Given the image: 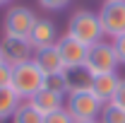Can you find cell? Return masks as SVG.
I'll list each match as a JSON object with an SVG mask.
<instances>
[{
	"mask_svg": "<svg viewBox=\"0 0 125 123\" xmlns=\"http://www.w3.org/2000/svg\"><path fill=\"white\" fill-rule=\"evenodd\" d=\"M10 87L15 89V94L22 101H29L36 92H41L46 87V75L41 73V68L31 58L29 63H22V65L12 68V85Z\"/></svg>",
	"mask_w": 125,
	"mask_h": 123,
	"instance_id": "obj_1",
	"label": "cell"
},
{
	"mask_svg": "<svg viewBox=\"0 0 125 123\" xmlns=\"http://www.w3.org/2000/svg\"><path fill=\"white\" fill-rule=\"evenodd\" d=\"M67 34L72 39H77L79 44L89 48L99 41H104V29H101V22H99V15L92 12V10H77L72 12L70 22H67Z\"/></svg>",
	"mask_w": 125,
	"mask_h": 123,
	"instance_id": "obj_2",
	"label": "cell"
},
{
	"mask_svg": "<svg viewBox=\"0 0 125 123\" xmlns=\"http://www.w3.org/2000/svg\"><path fill=\"white\" fill-rule=\"evenodd\" d=\"M65 109L72 116L75 123H87V121H99V113L104 104L92 94V89L87 92H72L65 97Z\"/></svg>",
	"mask_w": 125,
	"mask_h": 123,
	"instance_id": "obj_3",
	"label": "cell"
},
{
	"mask_svg": "<svg viewBox=\"0 0 125 123\" xmlns=\"http://www.w3.org/2000/svg\"><path fill=\"white\" fill-rule=\"evenodd\" d=\"M118 56H115V48L111 41H99L89 46L87 51V61L84 68L92 73V75H104V73H115L118 70Z\"/></svg>",
	"mask_w": 125,
	"mask_h": 123,
	"instance_id": "obj_4",
	"label": "cell"
},
{
	"mask_svg": "<svg viewBox=\"0 0 125 123\" xmlns=\"http://www.w3.org/2000/svg\"><path fill=\"white\" fill-rule=\"evenodd\" d=\"M39 17L34 15V10H29L27 5H15L5 12V19H2V29H5V36H19V39H29L31 29L36 24Z\"/></svg>",
	"mask_w": 125,
	"mask_h": 123,
	"instance_id": "obj_5",
	"label": "cell"
},
{
	"mask_svg": "<svg viewBox=\"0 0 125 123\" xmlns=\"http://www.w3.org/2000/svg\"><path fill=\"white\" fill-rule=\"evenodd\" d=\"M96 15L101 22L104 36H111V41L125 34V0H106Z\"/></svg>",
	"mask_w": 125,
	"mask_h": 123,
	"instance_id": "obj_6",
	"label": "cell"
},
{
	"mask_svg": "<svg viewBox=\"0 0 125 123\" xmlns=\"http://www.w3.org/2000/svg\"><path fill=\"white\" fill-rule=\"evenodd\" d=\"M0 51H2V61L10 68H17L34 58V46L29 44V39H19V36H5L0 41Z\"/></svg>",
	"mask_w": 125,
	"mask_h": 123,
	"instance_id": "obj_7",
	"label": "cell"
},
{
	"mask_svg": "<svg viewBox=\"0 0 125 123\" xmlns=\"http://www.w3.org/2000/svg\"><path fill=\"white\" fill-rule=\"evenodd\" d=\"M55 48H58V56H60L65 70H72V68L84 65V61H87V51H89L84 44H79L77 39H72L70 34L60 36L58 44H55Z\"/></svg>",
	"mask_w": 125,
	"mask_h": 123,
	"instance_id": "obj_8",
	"label": "cell"
},
{
	"mask_svg": "<svg viewBox=\"0 0 125 123\" xmlns=\"http://www.w3.org/2000/svg\"><path fill=\"white\" fill-rule=\"evenodd\" d=\"M58 27L51 22V19H36V24H34V29L29 34V44L36 48H46V46H55L58 44Z\"/></svg>",
	"mask_w": 125,
	"mask_h": 123,
	"instance_id": "obj_9",
	"label": "cell"
},
{
	"mask_svg": "<svg viewBox=\"0 0 125 123\" xmlns=\"http://www.w3.org/2000/svg\"><path fill=\"white\" fill-rule=\"evenodd\" d=\"M118 85H120L118 73L94 75V80H92V94L101 101V104H108V101H113V97H115V92H118Z\"/></svg>",
	"mask_w": 125,
	"mask_h": 123,
	"instance_id": "obj_10",
	"label": "cell"
},
{
	"mask_svg": "<svg viewBox=\"0 0 125 123\" xmlns=\"http://www.w3.org/2000/svg\"><path fill=\"white\" fill-rule=\"evenodd\" d=\"M34 63L41 68V73H43V75H53V73H60V70H65V68H62L60 56H58V48H55V46L36 48V51H34Z\"/></svg>",
	"mask_w": 125,
	"mask_h": 123,
	"instance_id": "obj_11",
	"label": "cell"
},
{
	"mask_svg": "<svg viewBox=\"0 0 125 123\" xmlns=\"http://www.w3.org/2000/svg\"><path fill=\"white\" fill-rule=\"evenodd\" d=\"M29 104L36 111H41L43 116H48V113H53V111H58V109L65 106V97H60V94L51 92V89H41V92H36L34 97L29 99Z\"/></svg>",
	"mask_w": 125,
	"mask_h": 123,
	"instance_id": "obj_12",
	"label": "cell"
},
{
	"mask_svg": "<svg viewBox=\"0 0 125 123\" xmlns=\"http://www.w3.org/2000/svg\"><path fill=\"white\" fill-rule=\"evenodd\" d=\"M67 73V85H70V94L72 92H87V89H92V80L94 75L84 68V65H79V68H72V70H65Z\"/></svg>",
	"mask_w": 125,
	"mask_h": 123,
	"instance_id": "obj_13",
	"label": "cell"
},
{
	"mask_svg": "<svg viewBox=\"0 0 125 123\" xmlns=\"http://www.w3.org/2000/svg\"><path fill=\"white\" fill-rule=\"evenodd\" d=\"M22 104V99L15 94L12 87H2L0 89V123L2 121H12V116H15V111L19 109Z\"/></svg>",
	"mask_w": 125,
	"mask_h": 123,
	"instance_id": "obj_14",
	"label": "cell"
},
{
	"mask_svg": "<svg viewBox=\"0 0 125 123\" xmlns=\"http://www.w3.org/2000/svg\"><path fill=\"white\" fill-rule=\"evenodd\" d=\"M12 123H43V113L36 111L29 101H22L12 116Z\"/></svg>",
	"mask_w": 125,
	"mask_h": 123,
	"instance_id": "obj_15",
	"label": "cell"
},
{
	"mask_svg": "<svg viewBox=\"0 0 125 123\" xmlns=\"http://www.w3.org/2000/svg\"><path fill=\"white\" fill-rule=\"evenodd\" d=\"M46 89L60 94V97H67L70 94V85H67V73L60 70V73H53V75H46Z\"/></svg>",
	"mask_w": 125,
	"mask_h": 123,
	"instance_id": "obj_16",
	"label": "cell"
},
{
	"mask_svg": "<svg viewBox=\"0 0 125 123\" xmlns=\"http://www.w3.org/2000/svg\"><path fill=\"white\" fill-rule=\"evenodd\" d=\"M99 123H125V109L115 106L113 101L104 104L101 113H99Z\"/></svg>",
	"mask_w": 125,
	"mask_h": 123,
	"instance_id": "obj_17",
	"label": "cell"
},
{
	"mask_svg": "<svg viewBox=\"0 0 125 123\" xmlns=\"http://www.w3.org/2000/svg\"><path fill=\"white\" fill-rule=\"evenodd\" d=\"M43 123H75V121H72V116L67 113V109L62 106V109H58V111L43 116Z\"/></svg>",
	"mask_w": 125,
	"mask_h": 123,
	"instance_id": "obj_18",
	"label": "cell"
},
{
	"mask_svg": "<svg viewBox=\"0 0 125 123\" xmlns=\"http://www.w3.org/2000/svg\"><path fill=\"white\" fill-rule=\"evenodd\" d=\"M113 48H115V56H118V63L120 65H125V34H120V36H115L113 41Z\"/></svg>",
	"mask_w": 125,
	"mask_h": 123,
	"instance_id": "obj_19",
	"label": "cell"
},
{
	"mask_svg": "<svg viewBox=\"0 0 125 123\" xmlns=\"http://www.w3.org/2000/svg\"><path fill=\"white\" fill-rule=\"evenodd\" d=\"M10 85H12V68L7 63H2L0 65V89L2 87H10Z\"/></svg>",
	"mask_w": 125,
	"mask_h": 123,
	"instance_id": "obj_20",
	"label": "cell"
},
{
	"mask_svg": "<svg viewBox=\"0 0 125 123\" xmlns=\"http://www.w3.org/2000/svg\"><path fill=\"white\" fill-rule=\"evenodd\" d=\"M67 2L70 0H39V5L43 10H62V7H67Z\"/></svg>",
	"mask_w": 125,
	"mask_h": 123,
	"instance_id": "obj_21",
	"label": "cell"
},
{
	"mask_svg": "<svg viewBox=\"0 0 125 123\" xmlns=\"http://www.w3.org/2000/svg\"><path fill=\"white\" fill-rule=\"evenodd\" d=\"M113 104L125 109V77H120V85H118V92H115V97H113Z\"/></svg>",
	"mask_w": 125,
	"mask_h": 123,
	"instance_id": "obj_22",
	"label": "cell"
},
{
	"mask_svg": "<svg viewBox=\"0 0 125 123\" xmlns=\"http://www.w3.org/2000/svg\"><path fill=\"white\" fill-rule=\"evenodd\" d=\"M7 2H10V0H0V7H2V5H7Z\"/></svg>",
	"mask_w": 125,
	"mask_h": 123,
	"instance_id": "obj_23",
	"label": "cell"
},
{
	"mask_svg": "<svg viewBox=\"0 0 125 123\" xmlns=\"http://www.w3.org/2000/svg\"><path fill=\"white\" fill-rule=\"evenodd\" d=\"M2 63H5V61H2V51H0V65H2Z\"/></svg>",
	"mask_w": 125,
	"mask_h": 123,
	"instance_id": "obj_24",
	"label": "cell"
},
{
	"mask_svg": "<svg viewBox=\"0 0 125 123\" xmlns=\"http://www.w3.org/2000/svg\"><path fill=\"white\" fill-rule=\"evenodd\" d=\"M87 123H99V121H87Z\"/></svg>",
	"mask_w": 125,
	"mask_h": 123,
	"instance_id": "obj_25",
	"label": "cell"
}]
</instances>
